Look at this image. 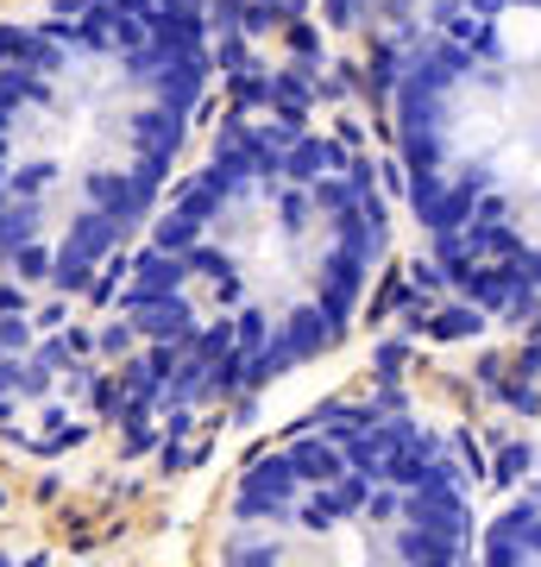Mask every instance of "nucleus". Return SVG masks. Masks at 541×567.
Segmentation results:
<instances>
[{
	"mask_svg": "<svg viewBox=\"0 0 541 567\" xmlns=\"http://www.w3.org/2000/svg\"><path fill=\"white\" fill-rule=\"evenodd\" d=\"M378 171L341 126L252 107L164 189L114 297L133 404L196 416L321 360L384 259Z\"/></svg>",
	"mask_w": 541,
	"mask_h": 567,
	"instance_id": "obj_1",
	"label": "nucleus"
},
{
	"mask_svg": "<svg viewBox=\"0 0 541 567\" xmlns=\"http://www.w3.org/2000/svg\"><path fill=\"white\" fill-rule=\"evenodd\" d=\"M215 89L208 0H51L0 39V271L95 284L158 215Z\"/></svg>",
	"mask_w": 541,
	"mask_h": 567,
	"instance_id": "obj_2",
	"label": "nucleus"
},
{
	"mask_svg": "<svg viewBox=\"0 0 541 567\" xmlns=\"http://www.w3.org/2000/svg\"><path fill=\"white\" fill-rule=\"evenodd\" d=\"M422 240L466 297H541V0H422L391 63Z\"/></svg>",
	"mask_w": 541,
	"mask_h": 567,
	"instance_id": "obj_3",
	"label": "nucleus"
},
{
	"mask_svg": "<svg viewBox=\"0 0 541 567\" xmlns=\"http://www.w3.org/2000/svg\"><path fill=\"white\" fill-rule=\"evenodd\" d=\"M472 543L460 454L409 410L365 404L246 466L215 567H466Z\"/></svg>",
	"mask_w": 541,
	"mask_h": 567,
	"instance_id": "obj_4",
	"label": "nucleus"
},
{
	"mask_svg": "<svg viewBox=\"0 0 541 567\" xmlns=\"http://www.w3.org/2000/svg\"><path fill=\"white\" fill-rule=\"evenodd\" d=\"M466 567H541V473L479 529Z\"/></svg>",
	"mask_w": 541,
	"mask_h": 567,
	"instance_id": "obj_5",
	"label": "nucleus"
}]
</instances>
